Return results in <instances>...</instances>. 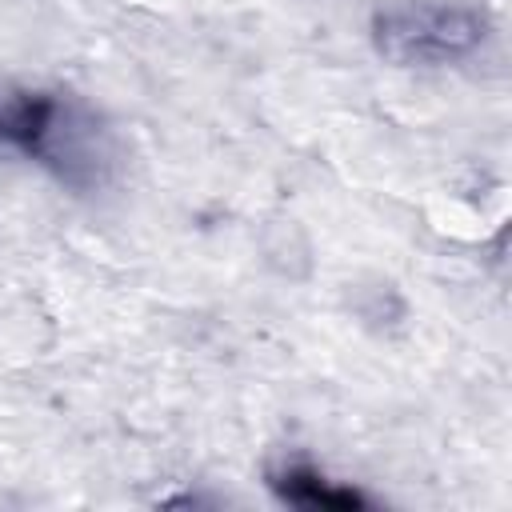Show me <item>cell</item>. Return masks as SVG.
<instances>
[{
  "label": "cell",
  "instance_id": "obj_1",
  "mask_svg": "<svg viewBox=\"0 0 512 512\" xmlns=\"http://www.w3.org/2000/svg\"><path fill=\"white\" fill-rule=\"evenodd\" d=\"M0 148L36 160L76 192L100 188L112 172L104 124L80 100L44 88H0Z\"/></svg>",
  "mask_w": 512,
  "mask_h": 512
},
{
  "label": "cell",
  "instance_id": "obj_2",
  "mask_svg": "<svg viewBox=\"0 0 512 512\" xmlns=\"http://www.w3.org/2000/svg\"><path fill=\"white\" fill-rule=\"evenodd\" d=\"M492 20L472 4H400L372 16V44L400 68H444L476 56Z\"/></svg>",
  "mask_w": 512,
  "mask_h": 512
},
{
  "label": "cell",
  "instance_id": "obj_3",
  "mask_svg": "<svg viewBox=\"0 0 512 512\" xmlns=\"http://www.w3.org/2000/svg\"><path fill=\"white\" fill-rule=\"evenodd\" d=\"M268 488L292 504V508H324V512H352V508H368L372 500L352 488V484H340V480H328L316 464L308 460H288L280 468L268 472Z\"/></svg>",
  "mask_w": 512,
  "mask_h": 512
}]
</instances>
